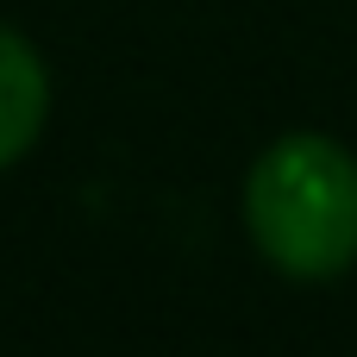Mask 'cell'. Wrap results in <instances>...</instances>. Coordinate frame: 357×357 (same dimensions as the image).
Returning <instances> with one entry per match:
<instances>
[{
    "mask_svg": "<svg viewBox=\"0 0 357 357\" xmlns=\"http://www.w3.org/2000/svg\"><path fill=\"white\" fill-rule=\"evenodd\" d=\"M245 226L282 276H345L357 264V157L320 132L276 138L245 176Z\"/></svg>",
    "mask_w": 357,
    "mask_h": 357,
    "instance_id": "cell-1",
    "label": "cell"
},
{
    "mask_svg": "<svg viewBox=\"0 0 357 357\" xmlns=\"http://www.w3.org/2000/svg\"><path fill=\"white\" fill-rule=\"evenodd\" d=\"M44 113H50V75H44V56L13 31L0 25V169L19 163L38 132H44Z\"/></svg>",
    "mask_w": 357,
    "mask_h": 357,
    "instance_id": "cell-2",
    "label": "cell"
}]
</instances>
